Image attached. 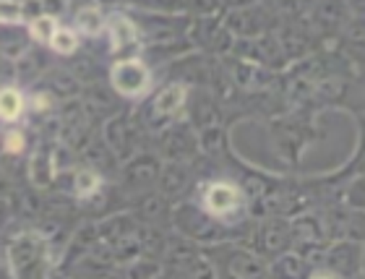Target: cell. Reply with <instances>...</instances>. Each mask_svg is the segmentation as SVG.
Masks as SVG:
<instances>
[{"label":"cell","instance_id":"obj_1","mask_svg":"<svg viewBox=\"0 0 365 279\" xmlns=\"http://www.w3.org/2000/svg\"><path fill=\"white\" fill-rule=\"evenodd\" d=\"M47 258V240L39 233L16 235L14 243L8 245V264L11 272L19 277H37L45 272Z\"/></svg>","mask_w":365,"mask_h":279},{"label":"cell","instance_id":"obj_2","mask_svg":"<svg viewBox=\"0 0 365 279\" xmlns=\"http://www.w3.org/2000/svg\"><path fill=\"white\" fill-rule=\"evenodd\" d=\"M113 86L125 97H138L149 89V71L138 61H123L113 69Z\"/></svg>","mask_w":365,"mask_h":279},{"label":"cell","instance_id":"obj_3","mask_svg":"<svg viewBox=\"0 0 365 279\" xmlns=\"http://www.w3.org/2000/svg\"><path fill=\"white\" fill-rule=\"evenodd\" d=\"M237 204H240V193L227 183H214L206 191V209L212 211L214 217H227Z\"/></svg>","mask_w":365,"mask_h":279},{"label":"cell","instance_id":"obj_4","mask_svg":"<svg viewBox=\"0 0 365 279\" xmlns=\"http://www.w3.org/2000/svg\"><path fill=\"white\" fill-rule=\"evenodd\" d=\"M107 31H110L113 53H125V50H130V47L138 45L136 26H133L125 16H110V21H107Z\"/></svg>","mask_w":365,"mask_h":279},{"label":"cell","instance_id":"obj_5","mask_svg":"<svg viewBox=\"0 0 365 279\" xmlns=\"http://www.w3.org/2000/svg\"><path fill=\"white\" fill-rule=\"evenodd\" d=\"M29 175L34 186H50L55 181V154L39 146L37 154L29 162Z\"/></svg>","mask_w":365,"mask_h":279},{"label":"cell","instance_id":"obj_6","mask_svg":"<svg viewBox=\"0 0 365 279\" xmlns=\"http://www.w3.org/2000/svg\"><path fill=\"white\" fill-rule=\"evenodd\" d=\"M24 113V97L16 89H0V121H16Z\"/></svg>","mask_w":365,"mask_h":279},{"label":"cell","instance_id":"obj_7","mask_svg":"<svg viewBox=\"0 0 365 279\" xmlns=\"http://www.w3.org/2000/svg\"><path fill=\"white\" fill-rule=\"evenodd\" d=\"M47 45L53 47L55 53L71 55V53H76V47H78V34H76L73 29L58 26V29L53 31V37H50V42H47Z\"/></svg>","mask_w":365,"mask_h":279},{"label":"cell","instance_id":"obj_8","mask_svg":"<svg viewBox=\"0 0 365 279\" xmlns=\"http://www.w3.org/2000/svg\"><path fill=\"white\" fill-rule=\"evenodd\" d=\"M76 26L84 34H99V31L105 29V16H102V11L99 8H84V11H78L76 16Z\"/></svg>","mask_w":365,"mask_h":279},{"label":"cell","instance_id":"obj_9","mask_svg":"<svg viewBox=\"0 0 365 279\" xmlns=\"http://www.w3.org/2000/svg\"><path fill=\"white\" fill-rule=\"evenodd\" d=\"M55 29H58V21H55V16H50V14H39L37 19L29 24V34L34 39H39V42H50Z\"/></svg>","mask_w":365,"mask_h":279},{"label":"cell","instance_id":"obj_10","mask_svg":"<svg viewBox=\"0 0 365 279\" xmlns=\"http://www.w3.org/2000/svg\"><path fill=\"white\" fill-rule=\"evenodd\" d=\"M182 102H185V91L180 86H170L157 97V110L160 113H178Z\"/></svg>","mask_w":365,"mask_h":279},{"label":"cell","instance_id":"obj_11","mask_svg":"<svg viewBox=\"0 0 365 279\" xmlns=\"http://www.w3.org/2000/svg\"><path fill=\"white\" fill-rule=\"evenodd\" d=\"M73 188H76L78 196H94L99 188V175L94 170H78L76 181H73Z\"/></svg>","mask_w":365,"mask_h":279},{"label":"cell","instance_id":"obj_12","mask_svg":"<svg viewBox=\"0 0 365 279\" xmlns=\"http://www.w3.org/2000/svg\"><path fill=\"white\" fill-rule=\"evenodd\" d=\"M24 19V8L21 3H16V0H0V21L6 24H16Z\"/></svg>","mask_w":365,"mask_h":279},{"label":"cell","instance_id":"obj_13","mask_svg":"<svg viewBox=\"0 0 365 279\" xmlns=\"http://www.w3.org/2000/svg\"><path fill=\"white\" fill-rule=\"evenodd\" d=\"M21 149H24V136L19 133V131H8V136H6V151H8V154H19Z\"/></svg>","mask_w":365,"mask_h":279},{"label":"cell","instance_id":"obj_14","mask_svg":"<svg viewBox=\"0 0 365 279\" xmlns=\"http://www.w3.org/2000/svg\"><path fill=\"white\" fill-rule=\"evenodd\" d=\"M6 214H8L6 204H3V201H0V225H3V222H6Z\"/></svg>","mask_w":365,"mask_h":279}]
</instances>
